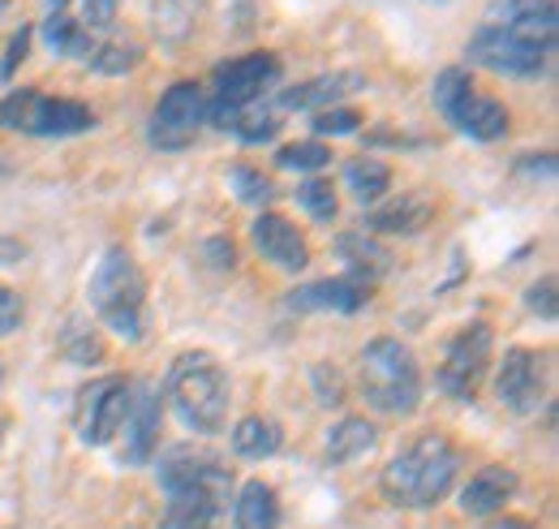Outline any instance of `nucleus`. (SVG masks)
Returning <instances> with one entry per match:
<instances>
[{
    "mask_svg": "<svg viewBox=\"0 0 559 529\" xmlns=\"http://www.w3.org/2000/svg\"><path fill=\"white\" fill-rule=\"evenodd\" d=\"M91 306L95 315L126 340L142 336V315H146V280L142 267L134 263V255L126 250H108L99 267L91 271Z\"/></svg>",
    "mask_w": 559,
    "mask_h": 529,
    "instance_id": "4",
    "label": "nucleus"
},
{
    "mask_svg": "<svg viewBox=\"0 0 559 529\" xmlns=\"http://www.w3.org/2000/svg\"><path fill=\"white\" fill-rule=\"evenodd\" d=\"M228 181H233L237 199L250 202V207H263V202H272V181H267L259 168H250V164H237V168L228 173Z\"/></svg>",
    "mask_w": 559,
    "mask_h": 529,
    "instance_id": "31",
    "label": "nucleus"
},
{
    "mask_svg": "<svg viewBox=\"0 0 559 529\" xmlns=\"http://www.w3.org/2000/svg\"><path fill=\"white\" fill-rule=\"evenodd\" d=\"M361 397L392 418H405L418 409L421 375L409 344H401L396 336H374L361 349Z\"/></svg>",
    "mask_w": 559,
    "mask_h": 529,
    "instance_id": "3",
    "label": "nucleus"
},
{
    "mask_svg": "<svg viewBox=\"0 0 559 529\" xmlns=\"http://www.w3.org/2000/svg\"><path fill=\"white\" fill-rule=\"evenodd\" d=\"M547 48L503 31V26H483L474 39H469V61L474 66L490 69V73H508V78H538L547 73Z\"/></svg>",
    "mask_w": 559,
    "mask_h": 529,
    "instance_id": "8",
    "label": "nucleus"
},
{
    "mask_svg": "<svg viewBox=\"0 0 559 529\" xmlns=\"http://www.w3.org/2000/svg\"><path fill=\"white\" fill-rule=\"evenodd\" d=\"M26 44H31V26L13 31V39H9V57H4V66H0V78H13V69H17V61L26 57Z\"/></svg>",
    "mask_w": 559,
    "mask_h": 529,
    "instance_id": "39",
    "label": "nucleus"
},
{
    "mask_svg": "<svg viewBox=\"0 0 559 529\" xmlns=\"http://www.w3.org/2000/svg\"><path fill=\"white\" fill-rule=\"evenodd\" d=\"M44 44L57 52V57H91V35L82 22H73L70 13H48L44 22Z\"/></svg>",
    "mask_w": 559,
    "mask_h": 529,
    "instance_id": "26",
    "label": "nucleus"
},
{
    "mask_svg": "<svg viewBox=\"0 0 559 529\" xmlns=\"http://www.w3.org/2000/svg\"><path fill=\"white\" fill-rule=\"evenodd\" d=\"M516 491H521V478H516L512 469L487 465V469H478V473L465 482L461 508H465L469 517H495V513H503V504H508Z\"/></svg>",
    "mask_w": 559,
    "mask_h": 529,
    "instance_id": "16",
    "label": "nucleus"
},
{
    "mask_svg": "<svg viewBox=\"0 0 559 529\" xmlns=\"http://www.w3.org/2000/svg\"><path fill=\"white\" fill-rule=\"evenodd\" d=\"M426 220H430V202L418 195H405V199L388 202V207L366 215V224L374 233H418V228H426Z\"/></svg>",
    "mask_w": 559,
    "mask_h": 529,
    "instance_id": "23",
    "label": "nucleus"
},
{
    "mask_svg": "<svg viewBox=\"0 0 559 529\" xmlns=\"http://www.w3.org/2000/svg\"><path fill=\"white\" fill-rule=\"evenodd\" d=\"M159 486L168 499H186V504H203L211 513H219L233 495V469L219 461L215 452L203 448H168L159 457Z\"/></svg>",
    "mask_w": 559,
    "mask_h": 529,
    "instance_id": "5",
    "label": "nucleus"
},
{
    "mask_svg": "<svg viewBox=\"0 0 559 529\" xmlns=\"http://www.w3.org/2000/svg\"><path fill=\"white\" fill-rule=\"evenodd\" d=\"M366 78L361 73H323V78H310V82H297V86H284L280 91V108H301V113H323V108H336L345 95L361 91Z\"/></svg>",
    "mask_w": 559,
    "mask_h": 529,
    "instance_id": "14",
    "label": "nucleus"
},
{
    "mask_svg": "<svg viewBox=\"0 0 559 529\" xmlns=\"http://www.w3.org/2000/svg\"><path fill=\"white\" fill-rule=\"evenodd\" d=\"M495 529H534V526H530V521H521V517H503Z\"/></svg>",
    "mask_w": 559,
    "mask_h": 529,
    "instance_id": "42",
    "label": "nucleus"
},
{
    "mask_svg": "<svg viewBox=\"0 0 559 529\" xmlns=\"http://www.w3.org/2000/svg\"><path fill=\"white\" fill-rule=\"evenodd\" d=\"M495 397L503 400L512 413H534L547 397V375L543 357L534 349H508L495 375Z\"/></svg>",
    "mask_w": 559,
    "mask_h": 529,
    "instance_id": "10",
    "label": "nucleus"
},
{
    "mask_svg": "<svg viewBox=\"0 0 559 529\" xmlns=\"http://www.w3.org/2000/svg\"><path fill=\"white\" fill-rule=\"evenodd\" d=\"M207 121V95L199 82H173L164 95H159V108H155V121H151V142L159 151H181L199 126Z\"/></svg>",
    "mask_w": 559,
    "mask_h": 529,
    "instance_id": "9",
    "label": "nucleus"
},
{
    "mask_svg": "<svg viewBox=\"0 0 559 529\" xmlns=\"http://www.w3.org/2000/svg\"><path fill=\"white\" fill-rule=\"evenodd\" d=\"M345 186H349L353 199L379 202L392 186V168L383 160H374V155H357V160L345 164Z\"/></svg>",
    "mask_w": 559,
    "mask_h": 529,
    "instance_id": "25",
    "label": "nucleus"
},
{
    "mask_svg": "<svg viewBox=\"0 0 559 529\" xmlns=\"http://www.w3.org/2000/svg\"><path fill=\"white\" fill-rule=\"evenodd\" d=\"M525 306L538 315V319H556L559 315V302H556V280L551 275H543V280H534L530 284V293H525Z\"/></svg>",
    "mask_w": 559,
    "mask_h": 529,
    "instance_id": "35",
    "label": "nucleus"
},
{
    "mask_svg": "<svg viewBox=\"0 0 559 529\" xmlns=\"http://www.w3.org/2000/svg\"><path fill=\"white\" fill-rule=\"evenodd\" d=\"M374 444H379V431H374L366 418H345V422L332 426V435H328V461L349 465V461H357V457H366Z\"/></svg>",
    "mask_w": 559,
    "mask_h": 529,
    "instance_id": "24",
    "label": "nucleus"
},
{
    "mask_svg": "<svg viewBox=\"0 0 559 529\" xmlns=\"http://www.w3.org/2000/svg\"><path fill=\"white\" fill-rule=\"evenodd\" d=\"M233 529H280V499L267 482H246L233 499Z\"/></svg>",
    "mask_w": 559,
    "mask_h": 529,
    "instance_id": "20",
    "label": "nucleus"
},
{
    "mask_svg": "<svg viewBox=\"0 0 559 529\" xmlns=\"http://www.w3.org/2000/svg\"><path fill=\"white\" fill-rule=\"evenodd\" d=\"M215 517H219V513H211V508H203V504L168 499V513H164L159 529H211L215 526Z\"/></svg>",
    "mask_w": 559,
    "mask_h": 529,
    "instance_id": "32",
    "label": "nucleus"
},
{
    "mask_svg": "<svg viewBox=\"0 0 559 529\" xmlns=\"http://www.w3.org/2000/svg\"><path fill=\"white\" fill-rule=\"evenodd\" d=\"M117 9H121V0H82V17H86V26H95V31L112 26V22H117Z\"/></svg>",
    "mask_w": 559,
    "mask_h": 529,
    "instance_id": "38",
    "label": "nucleus"
},
{
    "mask_svg": "<svg viewBox=\"0 0 559 529\" xmlns=\"http://www.w3.org/2000/svg\"><path fill=\"white\" fill-rule=\"evenodd\" d=\"M328 160H332V151L323 142H293V146L276 151V164L293 168V173H319V168H328Z\"/></svg>",
    "mask_w": 559,
    "mask_h": 529,
    "instance_id": "28",
    "label": "nucleus"
},
{
    "mask_svg": "<svg viewBox=\"0 0 559 529\" xmlns=\"http://www.w3.org/2000/svg\"><path fill=\"white\" fill-rule=\"evenodd\" d=\"M207 259L215 267H233V263H237V250H233V242H224V237H211V242H207Z\"/></svg>",
    "mask_w": 559,
    "mask_h": 529,
    "instance_id": "41",
    "label": "nucleus"
},
{
    "mask_svg": "<svg viewBox=\"0 0 559 529\" xmlns=\"http://www.w3.org/2000/svg\"><path fill=\"white\" fill-rule=\"evenodd\" d=\"M336 255L349 263V280H361V284H374L392 259H388V250L374 242V237H366V233H345V237H336Z\"/></svg>",
    "mask_w": 559,
    "mask_h": 529,
    "instance_id": "21",
    "label": "nucleus"
},
{
    "mask_svg": "<svg viewBox=\"0 0 559 529\" xmlns=\"http://www.w3.org/2000/svg\"><path fill=\"white\" fill-rule=\"evenodd\" d=\"M456 473H461L456 444L443 435H421L388 461L379 486L401 508H435L456 486Z\"/></svg>",
    "mask_w": 559,
    "mask_h": 529,
    "instance_id": "1",
    "label": "nucleus"
},
{
    "mask_svg": "<svg viewBox=\"0 0 559 529\" xmlns=\"http://www.w3.org/2000/svg\"><path fill=\"white\" fill-rule=\"evenodd\" d=\"M199 17V0H155V31L168 44H181L194 31Z\"/></svg>",
    "mask_w": 559,
    "mask_h": 529,
    "instance_id": "27",
    "label": "nucleus"
},
{
    "mask_svg": "<svg viewBox=\"0 0 559 529\" xmlns=\"http://www.w3.org/2000/svg\"><path fill=\"white\" fill-rule=\"evenodd\" d=\"M370 302V284H361V280H314V284H306V289H297V293H288V310H341V315H353V310H361Z\"/></svg>",
    "mask_w": 559,
    "mask_h": 529,
    "instance_id": "15",
    "label": "nucleus"
},
{
    "mask_svg": "<svg viewBox=\"0 0 559 529\" xmlns=\"http://www.w3.org/2000/svg\"><path fill=\"white\" fill-rule=\"evenodd\" d=\"M70 353H73V362H104V344H99V336H82Z\"/></svg>",
    "mask_w": 559,
    "mask_h": 529,
    "instance_id": "40",
    "label": "nucleus"
},
{
    "mask_svg": "<svg viewBox=\"0 0 559 529\" xmlns=\"http://www.w3.org/2000/svg\"><path fill=\"white\" fill-rule=\"evenodd\" d=\"M130 379L126 375H108V379H95L78 392V409H73V426H78V439L91 444V448H104L121 435V422H126V409H130Z\"/></svg>",
    "mask_w": 559,
    "mask_h": 529,
    "instance_id": "6",
    "label": "nucleus"
},
{
    "mask_svg": "<svg viewBox=\"0 0 559 529\" xmlns=\"http://www.w3.org/2000/svg\"><path fill=\"white\" fill-rule=\"evenodd\" d=\"M276 78H280V61L272 52H250V57L224 61V66L215 69V104L250 108Z\"/></svg>",
    "mask_w": 559,
    "mask_h": 529,
    "instance_id": "11",
    "label": "nucleus"
},
{
    "mask_svg": "<svg viewBox=\"0 0 559 529\" xmlns=\"http://www.w3.org/2000/svg\"><path fill=\"white\" fill-rule=\"evenodd\" d=\"M159 413H164L159 392H151V388L130 392V409H126V422H121V431H126V461L130 465H146L155 457V448H159Z\"/></svg>",
    "mask_w": 559,
    "mask_h": 529,
    "instance_id": "13",
    "label": "nucleus"
},
{
    "mask_svg": "<svg viewBox=\"0 0 559 529\" xmlns=\"http://www.w3.org/2000/svg\"><path fill=\"white\" fill-rule=\"evenodd\" d=\"M22 315H26L22 297L9 284H0V336H13V331L22 328Z\"/></svg>",
    "mask_w": 559,
    "mask_h": 529,
    "instance_id": "37",
    "label": "nucleus"
},
{
    "mask_svg": "<svg viewBox=\"0 0 559 529\" xmlns=\"http://www.w3.org/2000/svg\"><path fill=\"white\" fill-rule=\"evenodd\" d=\"M448 121H452L461 133L478 138V142H495V138L508 133V108H503L499 99H490V95L469 91V95L448 113Z\"/></svg>",
    "mask_w": 559,
    "mask_h": 529,
    "instance_id": "19",
    "label": "nucleus"
},
{
    "mask_svg": "<svg viewBox=\"0 0 559 529\" xmlns=\"http://www.w3.org/2000/svg\"><path fill=\"white\" fill-rule=\"evenodd\" d=\"M490 349H495L490 324H469L465 331H456L448 344V357L439 366V388L456 400H474L483 375H487Z\"/></svg>",
    "mask_w": 559,
    "mask_h": 529,
    "instance_id": "7",
    "label": "nucleus"
},
{
    "mask_svg": "<svg viewBox=\"0 0 559 529\" xmlns=\"http://www.w3.org/2000/svg\"><path fill=\"white\" fill-rule=\"evenodd\" d=\"M86 61L95 73H126L142 61V48H134V44H99V48H91Z\"/></svg>",
    "mask_w": 559,
    "mask_h": 529,
    "instance_id": "30",
    "label": "nucleus"
},
{
    "mask_svg": "<svg viewBox=\"0 0 559 529\" xmlns=\"http://www.w3.org/2000/svg\"><path fill=\"white\" fill-rule=\"evenodd\" d=\"M361 126V113H353V108H323L319 117H314V130L319 133H353Z\"/></svg>",
    "mask_w": 559,
    "mask_h": 529,
    "instance_id": "36",
    "label": "nucleus"
},
{
    "mask_svg": "<svg viewBox=\"0 0 559 529\" xmlns=\"http://www.w3.org/2000/svg\"><path fill=\"white\" fill-rule=\"evenodd\" d=\"M280 448H284V431L272 418H246V422L233 426V452L237 457L263 461V457H276Z\"/></svg>",
    "mask_w": 559,
    "mask_h": 529,
    "instance_id": "22",
    "label": "nucleus"
},
{
    "mask_svg": "<svg viewBox=\"0 0 559 529\" xmlns=\"http://www.w3.org/2000/svg\"><path fill=\"white\" fill-rule=\"evenodd\" d=\"M469 91H474L469 73L452 66V69H443V73L435 78V91H430V95H435V108H439V113L448 117V113H452V108H456V104H461V99H465Z\"/></svg>",
    "mask_w": 559,
    "mask_h": 529,
    "instance_id": "29",
    "label": "nucleus"
},
{
    "mask_svg": "<svg viewBox=\"0 0 559 529\" xmlns=\"http://www.w3.org/2000/svg\"><path fill=\"white\" fill-rule=\"evenodd\" d=\"M503 31H512V35H521V39H530V44H538V48H556V4L551 0H503Z\"/></svg>",
    "mask_w": 559,
    "mask_h": 529,
    "instance_id": "17",
    "label": "nucleus"
},
{
    "mask_svg": "<svg viewBox=\"0 0 559 529\" xmlns=\"http://www.w3.org/2000/svg\"><path fill=\"white\" fill-rule=\"evenodd\" d=\"M168 404L194 435H219L228 422V375L211 353H181L168 371Z\"/></svg>",
    "mask_w": 559,
    "mask_h": 529,
    "instance_id": "2",
    "label": "nucleus"
},
{
    "mask_svg": "<svg viewBox=\"0 0 559 529\" xmlns=\"http://www.w3.org/2000/svg\"><path fill=\"white\" fill-rule=\"evenodd\" d=\"M297 202H301L314 220H336V207H341V202H336V190H332V181H319V177L306 181V186L297 190Z\"/></svg>",
    "mask_w": 559,
    "mask_h": 529,
    "instance_id": "33",
    "label": "nucleus"
},
{
    "mask_svg": "<svg viewBox=\"0 0 559 529\" xmlns=\"http://www.w3.org/2000/svg\"><path fill=\"white\" fill-rule=\"evenodd\" d=\"M0 384H4V366H0Z\"/></svg>",
    "mask_w": 559,
    "mask_h": 529,
    "instance_id": "43",
    "label": "nucleus"
},
{
    "mask_svg": "<svg viewBox=\"0 0 559 529\" xmlns=\"http://www.w3.org/2000/svg\"><path fill=\"white\" fill-rule=\"evenodd\" d=\"M86 130H95V113L78 99H52V95L35 99V113H31V126H26V133H39V138H66V133Z\"/></svg>",
    "mask_w": 559,
    "mask_h": 529,
    "instance_id": "18",
    "label": "nucleus"
},
{
    "mask_svg": "<svg viewBox=\"0 0 559 529\" xmlns=\"http://www.w3.org/2000/svg\"><path fill=\"white\" fill-rule=\"evenodd\" d=\"M233 133H237V138H246V142H272V138L280 133V117H272V113H250V108H237Z\"/></svg>",
    "mask_w": 559,
    "mask_h": 529,
    "instance_id": "34",
    "label": "nucleus"
},
{
    "mask_svg": "<svg viewBox=\"0 0 559 529\" xmlns=\"http://www.w3.org/2000/svg\"><path fill=\"white\" fill-rule=\"evenodd\" d=\"M250 237H254L259 255H263L267 263L284 267V271H301V267L310 263V246H306V237L297 233V224H288L284 215H276V211H263V215L254 220Z\"/></svg>",
    "mask_w": 559,
    "mask_h": 529,
    "instance_id": "12",
    "label": "nucleus"
}]
</instances>
